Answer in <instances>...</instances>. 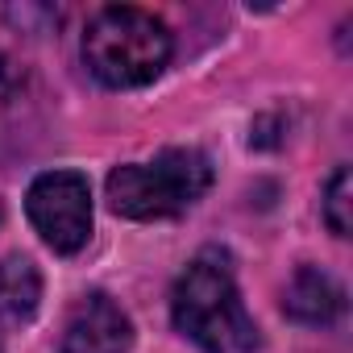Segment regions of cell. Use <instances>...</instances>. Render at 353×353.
I'll use <instances>...</instances> for the list:
<instances>
[{
    "instance_id": "9c48e42d",
    "label": "cell",
    "mask_w": 353,
    "mask_h": 353,
    "mask_svg": "<svg viewBox=\"0 0 353 353\" xmlns=\"http://www.w3.org/2000/svg\"><path fill=\"white\" fill-rule=\"evenodd\" d=\"M0 353H5V341H0Z\"/></svg>"
},
{
    "instance_id": "277c9868",
    "label": "cell",
    "mask_w": 353,
    "mask_h": 353,
    "mask_svg": "<svg viewBox=\"0 0 353 353\" xmlns=\"http://www.w3.org/2000/svg\"><path fill=\"white\" fill-rule=\"evenodd\" d=\"M26 212L54 254H79L92 237V188L79 170H46L30 183Z\"/></svg>"
},
{
    "instance_id": "6da1fadb",
    "label": "cell",
    "mask_w": 353,
    "mask_h": 353,
    "mask_svg": "<svg viewBox=\"0 0 353 353\" xmlns=\"http://www.w3.org/2000/svg\"><path fill=\"white\" fill-rule=\"evenodd\" d=\"M174 328L192 336L204 353H254L262 345L254 316L241 303L233 266L225 254L204 250L188 262V270L174 279L170 291Z\"/></svg>"
},
{
    "instance_id": "8992f818",
    "label": "cell",
    "mask_w": 353,
    "mask_h": 353,
    "mask_svg": "<svg viewBox=\"0 0 353 353\" xmlns=\"http://www.w3.org/2000/svg\"><path fill=\"white\" fill-rule=\"evenodd\" d=\"M283 312L299 324H312V328H324V324H336L341 312H345V291L332 274H324L320 266H299L291 287H287V299H283Z\"/></svg>"
},
{
    "instance_id": "ba28073f",
    "label": "cell",
    "mask_w": 353,
    "mask_h": 353,
    "mask_svg": "<svg viewBox=\"0 0 353 353\" xmlns=\"http://www.w3.org/2000/svg\"><path fill=\"white\" fill-rule=\"evenodd\" d=\"M349 204H353V196H349V166H336V174L324 188V221H328V229L336 237H349V229H353Z\"/></svg>"
},
{
    "instance_id": "7a4b0ae2",
    "label": "cell",
    "mask_w": 353,
    "mask_h": 353,
    "mask_svg": "<svg viewBox=\"0 0 353 353\" xmlns=\"http://www.w3.org/2000/svg\"><path fill=\"white\" fill-rule=\"evenodd\" d=\"M170 30L133 5L100 9L83 34V63L108 88H145L170 63Z\"/></svg>"
},
{
    "instance_id": "5b68a950",
    "label": "cell",
    "mask_w": 353,
    "mask_h": 353,
    "mask_svg": "<svg viewBox=\"0 0 353 353\" xmlns=\"http://www.w3.org/2000/svg\"><path fill=\"white\" fill-rule=\"evenodd\" d=\"M129 349H133V324L104 291L83 295L67 312L59 353H129Z\"/></svg>"
},
{
    "instance_id": "3957f363",
    "label": "cell",
    "mask_w": 353,
    "mask_h": 353,
    "mask_svg": "<svg viewBox=\"0 0 353 353\" xmlns=\"http://www.w3.org/2000/svg\"><path fill=\"white\" fill-rule=\"evenodd\" d=\"M212 188V162L192 145H170L154 162H129L108 174V204L129 221H166L188 212Z\"/></svg>"
},
{
    "instance_id": "52a82bcc",
    "label": "cell",
    "mask_w": 353,
    "mask_h": 353,
    "mask_svg": "<svg viewBox=\"0 0 353 353\" xmlns=\"http://www.w3.org/2000/svg\"><path fill=\"white\" fill-rule=\"evenodd\" d=\"M42 299V274L30 258H0V320L26 324L38 312Z\"/></svg>"
}]
</instances>
